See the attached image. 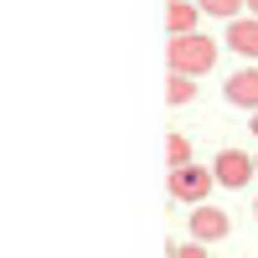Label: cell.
<instances>
[{
    "label": "cell",
    "mask_w": 258,
    "mask_h": 258,
    "mask_svg": "<svg viewBox=\"0 0 258 258\" xmlns=\"http://www.w3.org/2000/svg\"><path fill=\"white\" fill-rule=\"evenodd\" d=\"M170 73H186V78H202L217 68V41H212L207 31H186V36H170Z\"/></svg>",
    "instance_id": "obj_1"
},
{
    "label": "cell",
    "mask_w": 258,
    "mask_h": 258,
    "mask_svg": "<svg viewBox=\"0 0 258 258\" xmlns=\"http://www.w3.org/2000/svg\"><path fill=\"white\" fill-rule=\"evenodd\" d=\"M212 186H217V170H207V165H176L170 170V197L186 202V207H202Z\"/></svg>",
    "instance_id": "obj_2"
},
{
    "label": "cell",
    "mask_w": 258,
    "mask_h": 258,
    "mask_svg": "<svg viewBox=\"0 0 258 258\" xmlns=\"http://www.w3.org/2000/svg\"><path fill=\"white\" fill-rule=\"evenodd\" d=\"M212 170H217V186H232V191H238V186H248V181H253L258 160H253V155H243V150H222Z\"/></svg>",
    "instance_id": "obj_3"
},
{
    "label": "cell",
    "mask_w": 258,
    "mask_h": 258,
    "mask_svg": "<svg viewBox=\"0 0 258 258\" xmlns=\"http://www.w3.org/2000/svg\"><path fill=\"white\" fill-rule=\"evenodd\" d=\"M227 212L222 207H191V238H197V243H217V238H227Z\"/></svg>",
    "instance_id": "obj_4"
},
{
    "label": "cell",
    "mask_w": 258,
    "mask_h": 258,
    "mask_svg": "<svg viewBox=\"0 0 258 258\" xmlns=\"http://www.w3.org/2000/svg\"><path fill=\"white\" fill-rule=\"evenodd\" d=\"M227 103H238V109H253L258 114V68H243L227 78Z\"/></svg>",
    "instance_id": "obj_5"
},
{
    "label": "cell",
    "mask_w": 258,
    "mask_h": 258,
    "mask_svg": "<svg viewBox=\"0 0 258 258\" xmlns=\"http://www.w3.org/2000/svg\"><path fill=\"white\" fill-rule=\"evenodd\" d=\"M222 41H227V47L238 52V57H258V16H243V21H232Z\"/></svg>",
    "instance_id": "obj_6"
},
{
    "label": "cell",
    "mask_w": 258,
    "mask_h": 258,
    "mask_svg": "<svg viewBox=\"0 0 258 258\" xmlns=\"http://www.w3.org/2000/svg\"><path fill=\"white\" fill-rule=\"evenodd\" d=\"M197 0H170L165 6V31L170 36H186V31H197Z\"/></svg>",
    "instance_id": "obj_7"
},
{
    "label": "cell",
    "mask_w": 258,
    "mask_h": 258,
    "mask_svg": "<svg viewBox=\"0 0 258 258\" xmlns=\"http://www.w3.org/2000/svg\"><path fill=\"white\" fill-rule=\"evenodd\" d=\"M165 98H170V103H191V98H197V83H191L186 73H170V83H165Z\"/></svg>",
    "instance_id": "obj_8"
},
{
    "label": "cell",
    "mask_w": 258,
    "mask_h": 258,
    "mask_svg": "<svg viewBox=\"0 0 258 258\" xmlns=\"http://www.w3.org/2000/svg\"><path fill=\"white\" fill-rule=\"evenodd\" d=\"M197 6H202L207 16H222V21H238V11L248 6V0H197Z\"/></svg>",
    "instance_id": "obj_9"
},
{
    "label": "cell",
    "mask_w": 258,
    "mask_h": 258,
    "mask_svg": "<svg viewBox=\"0 0 258 258\" xmlns=\"http://www.w3.org/2000/svg\"><path fill=\"white\" fill-rule=\"evenodd\" d=\"M165 160H170V170H176V165H191V145H186L181 135H170V140H165Z\"/></svg>",
    "instance_id": "obj_10"
},
{
    "label": "cell",
    "mask_w": 258,
    "mask_h": 258,
    "mask_svg": "<svg viewBox=\"0 0 258 258\" xmlns=\"http://www.w3.org/2000/svg\"><path fill=\"white\" fill-rule=\"evenodd\" d=\"M170 258H212L202 243H191V248H170Z\"/></svg>",
    "instance_id": "obj_11"
},
{
    "label": "cell",
    "mask_w": 258,
    "mask_h": 258,
    "mask_svg": "<svg viewBox=\"0 0 258 258\" xmlns=\"http://www.w3.org/2000/svg\"><path fill=\"white\" fill-rule=\"evenodd\" d=\"M248 16H258V0H248Z\"/></svg>",
    "instance_id": "obj_12"
},
{
    "label": "cell",
    "mask_w": 258,
    "mask_h": 258,
    "mask_svg": "<svg viewBox=\"0 0 258 258\" xmlns=\"http://www.w3.org/2000/svg\"><path fill=\"white\" fill-rule=\"evenodd\" d=\"M248 129H253V135H258V114H253V124H248Z\"/></svg>",
    "instance_id": "obj_13"
},
{
    "label": "cell",
    "mask_w": 258,
    "mask_h": 258,
    "mask_svg": "<svg viewBox=\"0 0 258 258\" xmlns=\"http://www.w3.org/2000/svg\"><path fill=\"white\" fill-rule=\"evenodd\" d=\"M253 160H258V155H253Z\"/></svg>",
    "instance_id": "obj_14"
}]
</instances>
